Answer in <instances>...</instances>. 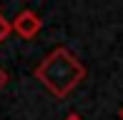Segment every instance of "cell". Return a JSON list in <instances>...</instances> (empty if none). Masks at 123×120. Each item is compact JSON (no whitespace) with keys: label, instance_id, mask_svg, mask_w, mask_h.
Returning a JSON list of instances; mask_svg holds the SVG:
<instances>
[{"label":"cell","instance_id":"cell-2","mask_svg":"<svg viewBox=\"0 0 123 120\" xmlns=\"http://www.w3.org/2000/svg\"><path fill=\"white\" fill-rule=\"evenodd\" d=\"M10 28H13L15 35H20L23 40H33V38L40 33L43 28V20L38 18L35 10H20L18 15H15V20H10Z\"/></svg>","mask_w":123,"mask_h":120},{"label":"cell","instance_id":"cell-4","mask_svg":"<svg viewBox=\"0 0 123 120\" xmlns=\"http://www.w3.org/2000/svg\"><path fill=\"white\" fill-rule=\"evenodd\" d=\"M5 85H8V70H5V68H0V90H3Z\"/></svg>","mask_w":123,"mask_h":120},{"label":"cell","instance_id":"cell-5","mask_svg":"<svg viewBox=\"0 0 123 120\" xmlns=\"http://www.w3.org/2000/svg\"><path fill=\"white\" fill-rule=\"evenodd\" d=\"M65 120H83V118L78 115V113H68V115H65Z\"/></svg>","mask_w":123,"mask_h":120},{"label":"cell","instance_id":"cell-6","mask_svg":"<svg viewBox=\"0 0 123 120\" xmlns=\"http://www.w3.org/2000/svg\"><path fill=\"white\" fill-rule=\"evenodd\" d=\"M118 118H121V120H123V108H121V110H118Z\"/></svg>","mask_w":123,"mask_h":120},{"label":"cell","instance_id":"cell-3","mask_svg":"<svg viewBox=\"0 0 123 120\" xmlns=\"http://www.w3.org/2000/svg\"><path fill=\"white\" fill-rule=\"evenodd\" d=\"M10 33H13V28H10V20H5L3 15H0V45L8 40V35H10Z\"/></svg>","mask_w":123,"mask_h":120},{"label":"cell","instance_id":"cell-1","mask_svg":"<svg viewBox=\"0 0 123 120\" xmlns=\"http://www.w3.org/2000/svg\"><path fill=\"white\" fill-rule=\"evenodd\" d=\"M33 73H35V80L50 95L63 100V98H68L70 93L86 80L88 70L68 48L60 45V48H55V50H50L48 55L35 65Z\"/></svg>","mask_w":123,"mask_h":120}]
</instances>
